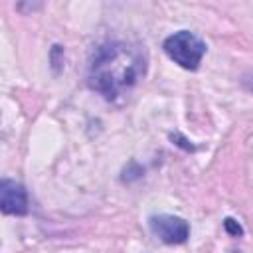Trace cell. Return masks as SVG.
Wrapping results in <instances>:
<instances>
[{
    "label": "cell",
    "instance_id": "obj_1",
    "mask_svg": "<svg viewBox=\"0 0 253 253\" xmlns=\"http://www.w3.org/2000/svg\"><path fill=\"white\" fill-rule=\"evenodd\" d=\"M146 61L138 47L123 42H109L93 51L89 61V85L105 99L125 95L144 75Z\"/></svg>",
    "mask_w": 253,
    "mask_h": 253
},
{
    "label": "cell",
    "instance_id": "obj_5",
    "mask_svg": "<svg viewBox=\"0 0 253 253\" xmlns=\"http://www.w3.org/2000/svg\"><path fill=\"white\" fill-rule=\"evenodd\" d=\"M223 225H225V229H227V233L229 235H233V237H237V235H241L243 233V229H241V225L235 221V219H231V217H225V221H223Z\"/></svg>",
    "mask_w": 253,
    "mask_h": 253
},
{
    "label": "cell",
    "instance_id": "obj_3",
    "mask_svg": "<svg viewBox=\"0 0 253 253\" xmlns=\"http://www.w3.org/2000/svg\"><path fill=\"white\" fill-rule=\"evenodd\" d=\"M150 231L160 237L164 243H184L190 235V225L186 219L178 217V215H168V213H162V215H152L150 221Z\"/></svg>",
    "mask_w": 253,
    "mask_h": 253
},
{
    "label": "cell",
    "instance_id": "obj_2",
    "mask_svg": "<svg viewBox=\"0 0 253 253\" xmlns=\"http://www.w3.org/2000/svg\"><path fill=\"white\" fill-rule=\"evenodd\" d=\"M164 51L166 55L178 63L184 69H198L202 63V57L206 53V43L192 32L188 30H180L176 34H172L170 38L164 40Z\"/></svg>",
    "mask_w": 253,
    "mask_h": 253
},
{
    "label": "cell",
    "instance_id": "obj_4",
    "mask_svg": "<svg viewBox=\"0 0 253 253\" xmlns=\"http://www.w3.org/2000/svg\"><path fill=\"white\" fill-rule=\"evenodd\" d=\"M0 208L8 215L28 213V194L24 186L14 180H2L0 182Z\"/></svg>",
    "mask_w": 253,
    "mask_h": 253
}]
</instances>
